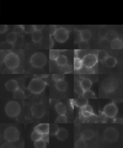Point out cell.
Returning a JSON list of instances; mask_svg holds the SVG:
<instances>
[{"mask_svg": "<svg viewBox=\"0 0 123 148\" xmlns=\"http://www.w3.org/2000/svg\"><path fill=\"white\" fill-rule=\"evenodd\" d=\"M58 125L56 123H51L49 124V134L51 136L56 135L59 130Z\"/></svg>", "mask_w": 123, "mask_h": 148, "instance_id": "obj_30", "label": "cell"}, {"mask_svg": "<svg viewBox=\"0 0 123 148\" xmlns=\"http://www.w3.org/2000/svg\"><path fill=\"white\" fill-rule=\"evenodd\" d=\"M94 132L91 129H86L81 134V138L85 140H89L92 139L94 136Z\"/></svg>", "mask_w": 123, "mask_h": 148, "instance_id": "obj_14", "label": "cell"}, {"mask_svg": "<svg viewBox=\"0 0 123 148\" xmlns=\"http://www.w3.org/2000/svg\"><path fill=\"white\" fill-rule=\"evenodd\" d=\"M68 133L67 131L65 128H60L58 130V132L56 134L57 138L60 140H65L68 136Z\"/></svg>", "mask_w": 123, "mask_h": 148, "instance_id": "obj_17", "label": "cell"}, {"mask_svg": "<svg viewBox=\"0 0 123 148\" xmlns=\"http://www.w3.org/2000/svg\"><path fill=\"white\" fill-rule=\"evenodd\" d=\"M87 147V144L86 140L80 138L77 141L75 144V148H86Z\"/></svg>", "mask_w": 123, "mask_h": 148, "instance_id": "obj_35", "label": "cell"}, {"mask_svg": "<svg viewBox=\"0 0 123 148\" xmlns=\"http://www.w3.org/2000/svg\"><path fill=\"white\" fill-rule=\"evenodd\" d=\"M55 87L57 90L60 91H65L67 90V82L65 80H59L58 81L56 82L55 83Z\"/></svg>", "mask_w": 123, "mask_h": 148, "instance_id": "obj_18", "label": "cell"}, {"mask_svg": "<svg viewBox=\"0 0 123 148\" xmlns=\"http://www.w3.org/2000/svg\"><path fill=\"white\" fill-rule=\"evenodd\" d=\"M34 146L36 148H45L46 147V143L42 139L35 141Z\"/></svg>", "mask_w": 123, "mask_h": 148, "instance_id": "obj_36", "label": "cell"}, {"mask_svg": "<svg viewBox=\"0 0 123 148\" xmlns=\"http://www.w3.org/2000/svg\"><path fill=\"white\" fill-rule=\"evenodd\" d=\"M55 110L58 114L64 115L67 112V108L65 105L62 103H58L55 105Z\"/></svg>", "mask_w": 123, "mask_h": 148, "instance_id": "obj_21", "label": "cell"}, {"mask_svg": "<svg viewBox=\"0 0 123 148\" xmlns=\"http://www.w3.org/2000/svg\"><path fill=\"white\" fill-rule=\"evenodd\" d=\"M111 47L113 49H122L123 47V42L121 40L117 38L111 42Z\"/></svg>", "mask_w": 123, "mask_h": 148, "instance_id": "obj_20", "label": "cell"}, {"mask_svg": "<svg viewBox=\"0 0 123 148\" xmlns=\"http://www.w3.org/2000/svg\"><path fill=\"white\" fill-rule=\"evenodd\" d=\"M82 97L83 98H84V99H96L95 95L94 94V92L90 89L83 91Z\"/></svg>", "mask_w": 123, "mask_h": 148, "instance_id": "obj_27", "label": "cell"}, {"mask_svg": "<svg viewBox=\"0 0 123 148\" xmlns=\"http://www.w3.org/2000/svg\"><path fill=\"white\" fill-rule=\"evenodd\" d=\"M105 64L107 67L109 68H113L116 65L117 63V60L114 57L108 56L105 60L104 61Z\"/></svg>", "mask_w": 123, "mask_h": 148, "instance_id": "obj_23", "label": "cell"}, {"mask_svg": "<svg viewBox=\"0 0 123 148\" xmlns=\"http://www.w3.org/2000/svg\"><path fill=\"white\" fill-rule=\"evenodd\" d=\"M82 41H88L91 38V32L88 29H83L80 31Z\"/></svg>", "mask_w": 123, "mask_h": 148, "instance_id": "obj_26", "label": "cell"}, {"mask_svg": "<svg viewBox=\"0 0 123 148\" xmlns=\"http://www.w3.org/2000/svg\"><path fill=\"white\" fill-rule=\"evenodd\" d=\"M80 86L83 90V91L90 89L92 86V82L91 81L87 78H83L80 82Z\"/></svg>", "mask_w": 123, "mask_h": 148, "instance_id": "obj_15", "label": "cell"}, {"mask_svg": "<svg viewBox=\"0 0 123 148\" xmlns=\"http://www.w3.org/2000/svg\"><path fill=\"white\" fill-rule=\"evenodd\" d=\"M54 45V40H52V38L51 37V36H50V40H49V48L50 49H51L52 48V47Z\"/></svg>", "mask_w": 123, "mask_h": 148, "instance_id": "obj_50", "label": "cell"}, {"mask_svg": "<svg viewBox=\"0 0 123 148\" xmlns=\"http://www.w3.org/2000/svg\"><path fill=\"white\" fill-rule=\"evenodd\" d=\"M5 112L10 117H16L20 113V106L17 102L11 101L6 105Z\"/></svg>", "mask_w": 123, "mask_h": 148, "instance_id": "obj_4", "label": "cell"}, {"mask_svg": "<svg viewBox=\"0 0 123 148\" xmlns=\"http://www.w3.org/2000/svg\"><path fill=\"white\" fill-rule=\"evenodd\" d=\"M14 70L7 68L5 69L4 71H3V74H11V73H15Z\"/></svg>", "mask_w": 123, "mask_h": 148, "instance_id": "obj_48", "label": "cell"}, {"mask_svg": "<svg viewBox=\"0 0 123 148\" xmlns=\"http://www.w3.org/2000/svg\"><path fill=\"white\" fill-rule=\"evenodd\" d=\"M46 83L41 78H36L31 81L29 86V89L31 93L39 94L45 89Z\"/></svg>", "mask_w": 123, "mask_h": 148, "instance_id": "obj_1", "label": "cell"}, {"mask_svg": "<svg viewBox=\"0 0 123 148\" xmlns=\"http://www.w3.org/2000/svg\"><path fill=\"white\" fill-rule=\"evenodd\" d=\"M67 122V118L65 114L60 115L55 121V123H65Z\"/></svg>", "mask_w": 123, "mask_h": 148, "instance_id": "obj_37", "label": "cell"}, {"mask_svg": "<svg viewBox=\"0 0 123 148\" xmlns=\"http://www.w3.org/2000/svg\"><path fill=\"white\" fill-rule=\"evenodd\" d=\"M18 39L17 34L15 32H12L8 34L6 36V41L8 43L14 45Z\"/></svg>", "mask_w": 123, "mask_h": 148, "instance_id": "obj_16", "label": "cell"}, {"mask_svg": "<svg viewBox=\"0 0 123 148\" xmlns=\"http://www.w3.org/2000/svg\"><path fill=\"white\" fill-rule=\"evenodd\" d=\"M24 32L26 34H30V33H32L34 31H35L34 25H24Z\"/></svg>", "mask_w": 123, "mask_h": 148, "instance_id": "obj_40", "label": "cell"}, {"mask_svg": "<svg viewBox=\"0 0 123 148\" xmlns=\"http://www.w3.org/2000/svg\"><path fill=\"white\" fill-rule=\"evenodd\" d=\"M118 83L116 79L109 77L105 79L101 84L103 90L107 93H111L114 91L118 87Z\"/></svg>", "mask_w": 123, "mask_h": 148, "instance_id": "obj_6", "label": "cell"}, {"mask_svg": "<svg viewBox=\"0 0 123 148\" xmlns=\"http://www.w3.org/2000/svg\"><path fill=\"white\" fill-rule=\"evenodd\" d=\"M81 110L90 112H91V113H93V110L91 106L88 104L86 105V106H84V107L81 108Z\"/></svg>", "mask_w": 123, "mask_h": 148, "instance_id": "obj_45", "label": "cell"}, {"mask_svg": "<svg viewBox=\"0 0 123 148\" xmlns=\"http://www.w3.org/2000/svg\"><path fill=\"white\" fill-rule=\"evenodd\" d=\"M83 66L82 61L80 58L75 57L74 58V68L75 70L77 71L82 68Z\"/></svg>", "mask_w": 123, "mask_h": 148, "instance_id": "obj_31", "label": "cell"}, {"mask_svg": "<svg viewBox=\"0 0 123 148\" xmlns=\"http://www.w3.org/2000/svg\"><path fill=\"white\" fill-rule=\"evenodd\" d=\"M8 30V27L7 25H3L2 27L0 28V32L1 34H3Z\"/></svg>", "mask_w": 123, "mask_h": 148, "instance_id": "obj_49", "label": "cell"}, {"mask_svg": "<svg viewBox=\"0 0 123 148\" xmlns=\"http://www.w3.org/2000/svg\"><path fill=\"white\" fill-rule=\"evenodd\" d=\"M20 62V58L18 55L11 52L6 55L3 61L7 68L13 70L17 68L19 66Z\"/></svg>", "mask_w": 123, "mask_h": 148, "instance_id": "obj_2", "label": "cell"}, {"mask_svg": "<svg viewBox=\"0 0 123 148\" xmlns=\"http://www.w3.org/2000/svg\"><path fill=\"white\" fill-rule=\"evenodd\" d=\"M82 61L83 66L86 67L87 68L89 69L92 68L97 64L98 61V59L95 55L90 54L85 56L83 58Z\"/></svg>", "mask_w": 123, "mask_h": 148, "instance_id": "obj_10", "label": "cell"}, {"mask_svg": "<svg viewBox=\"0 0 123 148\" xmlns=\"http://www.w3.org/2000/svg\"><path fill=\"white\" fill-rule=\"evenodd\" d=\"M90 47V45L88 41H81L79 42V48L81 50L88 49Z\"/></svg>", "mask_w": 123, "mask_h": 148, "instance_id": "obj_39", "label": "cell"}, {"mask_svg": "<svg viewBox=\"0 0 123 148\" xmlns=\"http://www.w3.org/2000/svg\"><path fill=\"white\" fill-rule=\"evenodd\" d=\"M34 29L35 31H41L44 28V25H34Z\"/></svg>", "mask_w": 123, "mask_h": 148, "instance_id": "obj_47", "label": "cell"}, {"mask_svg": "<svg viewBox=\"0 0 123 148\" xmlns=\"http://www.w3.org/2000/svg\"><path fill=\"white\" fill-rule=\"evenodd\" d=\"M49 123H41L35 127L34 130L39 132L41 134L49 133Z\"/></svg>", "mask_w": 123, "mask_h": 148, "instance_id": "obj_13", "label": "cell"}, {"mask_svg": "<svg viewBox=\"0 0 123 148\" xmlns=\"http://www.w3.org/2000/svg\"><path fill=\"white\" fill-rule=\"evenodd\" d=\"M108 56V54L105 50H101L99 51L98 56L97 58L101 62H104Z\"/></svg>", "mask_w": 123, "mask_h": 148, "instance_id": "obj_29", "label": "cell"}, {"mask_svg": "<svg viewBox=\"0 0 123 148\" xmlns=\"http://www.w3.org/2000/svg\"><path fill=\"white\" fill-rule=\"evenodd\" d=\"M3 135L5 140L9 143H13L19 139L20 132L16 127L9 126L5 130Z\"/></svg>", "mask_w": 123, "mask_h": 148, "instance_id": "obj_3", "label": "cell"}, {"mask_svg": "<svg viewBox=\"0 0 123 148\" xmlns=\"http://www.w3.org/2000/svg\"><path fill=\"white\" fill-rule=\"evenodd\" d=\"M13 97L16 99H23L25 98V93L22 89H17L14 92Z\"/></svg>", "mask_w": 123, "mask_h": 148, "instance_id": "obj_28", "label": "cell"}, {"mask_svg": "<svg viewBox=\"0 0 123 148\" xmlns=\"http://www.w3.org/2000/svg\"><path fill=\"white\" fill-rule=\"evenodd\" d=\"M105 38L107 41L111 42L114 40L118 38V36L115 31H108L106 34Z\"/></svg>", "mask_w": 123, "mask_h": 148, "instance_id": "obj_19", "label": "cell"}, {"mask_svg": "<svg viewBox=\"0 0 123 148\" xmlns=\"http://www.w3.org/2000/svg\"><path fill=\"white\" fill-rule=\"evenodd\" d=\"M103 112L107 117L113 118L117 115L118 109L114 103H110L104 107Z\"/></svg>", "mask_w": 123, "mask_h": 148, "instance_id": "obj_11", "label": "cell"}, {"mask_svg": "<svg viewBox=\"0 0 123 148\" xmlns=\"http://www.w3.org/2000/svg\"><path fill=\"white\" fill-rule=\"evenodd\" d=\"M82 41L80 31L78 29H74V42L75 44L79 43Z\"/></svg>", "mask_w": 123, "mask_h": 148, "instance_id": "obj_33", "label": "cell"}, {"mask_svg": "<svg viewBox=\"0 0 123 148\" xmlns=\"http://www.w3.org/2000/svg\"><path fill=\"white\" fill-rule=\"evenodd\" d=\"M55 39L60 43H63L66 42L69 37V32L63 27L57 29L54 34Z\"/></svg>", "mask_w": 123, "mask_h": 148, "instance_id": "obj_9", "label": "cell"}, {"mask_svg": "<svg viewBox=\"0 0 123 148\" xmlns=\"http://www.w3.org/2000/svg\"><path fill=\"white\" fill-rule=\"evenodd\" d=\"M94 114H95L94 113H91V112H90L81 110V115L83 118L89 117L92 116Z\"/></svg>", "mask_w": 123, "mask_h": 148, "instance_id": "obj_43", "label": "cell"}, {"mask_svg": "<svg viewBox=\"0 0 123 148\" xmlns=\"http://www.w3.org/2000/svg\"><path fill=\"white\" fill-rule=\"evenodd\" d=\"M30 62L33 67L36 68H41L46 63L47 58L42 53H36L31 57Z\"/></svg>", "mask_w": 123, "mask_h": 148, "instance_id": "obj_5", "label": "cell"}, {"mask_svg": "<svg viewBox=\"0 0 123 148\" xmlns=\"http://www.w3.org/2000/svg\"><path fill=\"white\" fill-rule=\"evenodd\" d=\"M65 75L64 74H54L52 75V78L55 82L59 80H64Z\"/></svg>", "mask_w": 123, "mask_h": 148, "instance_id": "obj_41", "label": "cell"}, {"mask_svg": "<svg viewBox=\"0 0 123 148\" xmlns=\"http://www.w3.org/2000/svg\"><path fill=\"white\" fill-rule=\"evenodd\" d=\"M10 51H1V63H3V61L5 60V57H6V55H7Z\"/></svg>", "mask_w": 123, "mask_h": 148, "instance_id": "obj_44", "label": "cell"}, {"mask_svg": "<svg viewBox=\"0 0 123 148\" xmlns=\"http://www.w3.org/2000/svg\"><path fill=\"white\" fill-rule=\"evenodd\" d=\"M99 120L101 123H106L108 121V117L104 114L103 112L99 111Z\"/></svg>", "mask_w": 123, "mask_h": 148, "instance_id": "obj_38", "label": "cell"}, {"mask_svg": "<svg viewBox=\"0 0 123 148\" xmlns=\"http://www.w3.org/2000/svg\"><path fill=\"white\" fill-rule=\"evenodd\" d=\"M75 106L80 108H82L86 105L88 104V99H84V98H79L76 99L75 100Z\"/></svg>", "mask_w": 123, "mask_h": 148, "instance_id": "obj_25", "label": "cell"}, {"mask_svg": "<svg viewBox=\"0 0 123 148\" xmlns=\"http://www.w3.org/2000/svg\"><path fill=\"white\" fill-rule=\"evenodd\" d=\"M55 61L57 65L60 67H63L67 65V58L65 56L59 55Z\"/></svg>", "mask_w": 123, "mask_h": 148, "instance_id": "obj_24", "label": "cell"}, {"mask_svg": "<svg viewBox=\"0 0 123 148\" xmlns=\"http://www.w3.org/2000/svg\"><path fill=\"white\" fill-rule=\"evenodd\" d=\"M41 139H43L46 143H49V134H42Z\"/></svg>", "mask_w": 123, "mask_h": 148, "instance_id": "obj_46", "label": "cell"}, {"mask_svg": "<svg viewBox=\"0 0 123 148\" xmlns=\"http://www.w3.org/2000/svg\"><path fill=\"white\" fill-rule=\"evenodd\" d=\"M59 50L51 49L49 52V58L51 60H56L58 56L60 55Z\"/></svg>", "mask_w": 123, "mask_h": 148, "instance_id": "obj_32", "label": "cell"}, {"mask_svg": "<svg viewBox=\"0 0 123 148\" xmlns=\"http://www.w3.org/2000/svg\"><path fill=\"white\" fill-rule=\"evenodd\" d=\"M31 112L32 116L39 119L42 118L45 114L46 107L41 102H36L32 105L31 107Z\"/></svg>", "mask_w": 123, "mask_h": 148, "instance_id": "obj_7", "label": "cell"}, {"mask_svg": "<svg viewBox=\"0 0 123 148\" xmlns=\"http://www.w3.org/2000/svg\"><path fill=\"white\" fill-rule=\"evenodd\" d=\"M103 136L108 142L113 143L116 141L118 138V132L115 128L110 127L104 131Z\"/></svg>", "mask_w": 123, "mask_h": 148, "instance_id": "obj_8", "label": "cell"}, {"mask_svg": "<svg viewBox=\"0 0 123 148\" xmlns=\"http://www.w3.org/2000/svg\"><path fill=\"white\" fill-rule=\"evenodd\" d=\"M5 87L9 91L14 92L19 88V86L16 80L11 79L7 82L5 84Z\"/></svg>", "mask_w": 123, "mask_h": 148, "instance_id": "obj_12", "label": "cell"}, {"mask_svg": "<svg viewBox=\"0 0 123 148\" xmlns=\"http://www.w3.org/2000/svg\"><path fill=\"white\" fill-rule=\"evenodd\" d=\"M32 38L35 43L40 42L42 39V34L41 31H34L32 33Z\"/></svg>", "mask_w": 123, "mask_h": 148, "instance_id": "obj_22", "label": "cell"}, {"mask_svg": "<svg viewBox=\"0 0 123 148\" xmlns=\"http://www.w3.org/2000/svg\"><path fill=\"white\" fill-rule=\"evenodd\" d=\"M42 135V134L39 133V132H38V131L34 130V131H33L32 132V134H31V139H32V140L35 142V141H36L38 140L41 139Z\"/></svg>", "mask_w": 123, "mask_h": 148, "instance_id": "obj_34", "label": "cell"}, {"mask_svg": "<svg viewBox=\"0 0 123 148\" xmlns=\"http://www.w3.org/2000/svg\"><path fill=\"white\" fill-rule=\"evenodd\" d=\"M56 26L55 25H50L49 26V34L50 36H52L54 35L55 32L56 31Z\"/></svg>", "mask_w": 123, "mask_h": 148, "instance_id": "obj_42", "label": "cell"}]
</instances>
